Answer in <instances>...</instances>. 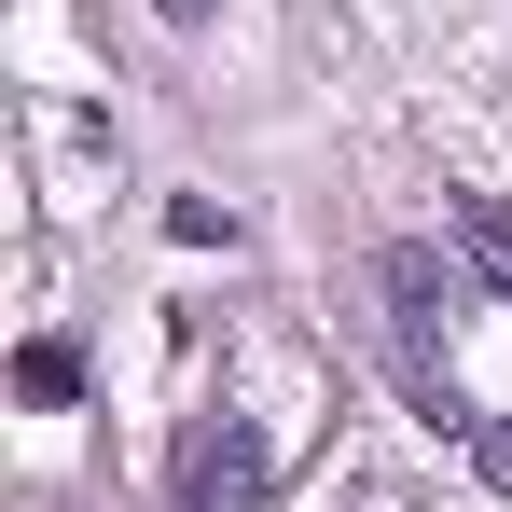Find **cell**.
I'll use <instances>...</instances> for the list:
<instances>
[{"label":"cell","instance_id":"3957f363","mask_svg":"<svg viewBox=\"0 0 512 512\" xmlns=\"http://www.w3.org/2000/svg\"><path fill=\"white\" fill-rule=\"evenodd\" d=\"M443 222H457V250H471V277H485V291L512 305V194H457Z\"/></svg>","mask_w":512,"mask_h":512},{"label":"cell","instance_id":"7a4b0ae2","mask_svg":"<svg viewBox=\"0 0 512 512\" xmlns=\"http://www.w3.org/2000/svg\"><path fill=\"white\" fill-rule=\"evenodd\" d=\"M180 512H263V429L250 416H208L180 443Z\"/></svg>","mask_w":512,"mask_h":512},{"label":"cell","instance_id":"8992f818","mask_svg":"<svg viewBox=\"0 0 512 512\" xmlns=\"http://www.w3.org/2000/svg\"><path fill=\"white\" fill-rule=\"evenodd\" d=\"M153 14H180V28H194V14H208V0H153Z\"/></svg>","mask_w":512,"mask_h":512},{"label":"cell","instance_id":"6da1fadb","mask_svg":"<svg viewBox=\"0 0 512 512\" xmlns=\"http://www.w3.org/2000/svg\"><path fill=\"white\" fill-rule=\"evenodd\" d=\"M374 291H388V333H402V360H416V388L443 402V319H457V263L429 250V236H402V250L374 263ZM457 416V402H443Z\"/></svg>","mask_w":512,"mask_h":512},{"label":"cell","instance_id":"5b68a950","mask_svg":"<svg viewBox=\"0 0 512 512\" xmlns=\"http://www.w3.org/2000/svg\"><path fill=\"white\" fill-rule=\"evenodd\" d=\"M471 457H485V485H512V416H485V429H471Z\"/></svg>","mask_w":512,"mask_h":512},{"label":"cell","instance_id":"277c9868","mask_svg":"<svg viewBox=\"0 0 512 512\" xmlns=\"http://www.w3.org/2000/svg\"><path fill=\"white\" fill-rule=\"evenodd\" d=\"M14 388H28V402H70V388H84V346H70V333H28Z\"/></svg>","mask_w":512,"mask_h":512}]
</instances>
